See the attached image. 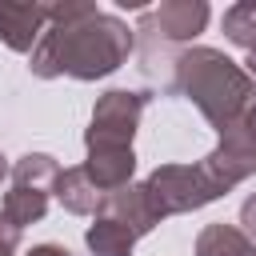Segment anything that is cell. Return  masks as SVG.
I'll use <instances>...</instances> for the list:
<instances>
[{
	"mask_svg": "<svg viewBox=\"0 0 256 256\" xmlns=\"http://www.w3.org/2000/svg\"><path fill=\"white\" fill-rule=\"evenodd\" d=\"M136 232H128L124 224H116V220H108V216H96L92 224H88V232H84V244L96 252V256H132V248H136Z\"/></svg>",
	"mask_w": 256,
	"mask_h": 256,
	"instance_id": "13",
	"label": "cell"
},
{
	"mask_svg": "<svg viewBox=\"0 0 256 256\" xmlns=\"http://www.w3.org/2000/svg\"><path fill=\"white\" fill-rule=\"evenodd\" d=\"M244 64H248V76H252V80H256V48H252V52H248V60H244Z\"/></svg>",
	"mask_w": 256,
	"mask_h": 256,
	"instance_id": "19",
	"label": "cell"
},
{
	"mask_svg": "<svg viewBox=\"0 0 256 256\" xmlns=\"http://www.w3.org/2000/svg\"><path fill=\"white\" fill-rule=\"evenodd\" d=\"M52 196L72 216H100V204H104L108 192H100L92 184V176L84 172V164H76V168H60V176L52 184Z\"/></svg>",
	"mask_w": 256,
	"mask_h": 256,
	"instance_id": "9",
	"label": "cell"
},
{
	"mask_svg": "<svg viewBox=\"0 0 256 256\" xmlns=\"http://www.w3.org/2000/svg\"><path fill=\"white\" fill-rule=\"evenodd\" d=\"M100 216H108V220H116V224H124L128 232H136V236H148L164 216H160V208L152 204V196H148V188L144 184H124V188H116V192H108L104 196V204H100Z\"/></svg>",
	"mask_w": 256,
	"mask_h": 256,
	"instance_id": "7",
	"label": "cell"
},
{
	"mask_svg": "<svg viewBox=\"0 0 256 256\" xmlns=\"http://www.w3.org/2000/svg\"><path fill=\"white\" fill-rule=\"evenodd\" d=\"M240 232H244V236L256 244V192H252V196L240 204Z\"/></svg>",
	"mask_w": 256,
	"mask_h": 256,
	"instance_id": "17",
	"label": "cell"
},
{
	"mask_svg": "<svg viewBox=\"0 0 256 256\" xmlns=\"http://www.w3.org/2000/svg\"><path fill=\"white\" fill-rule=\"evenodd\" d=\"M48 28V4H0V44L12 52H32Z\"/></svg>",
	"mask_w": 256,
	"mask_h": 256,
	"instance_id": "8",
	"label": "cell"
},
{
	"mask_svg": "<svg viewBox=\"0 0 256 256\" xmlns=\"http://www.w3.org/2000/svg\"><path fill=\"white\" fill-rule=\"evenodd\" d=\"M168 88L188 96L216 132L244 120L248 108L256 104V80L248 76V68H240L236 60H228L220 48L208 44H188L176 52Z\"/></svg>",
	"mask_w": 256,
	"mask_h": 256,
	"instance_id": "2",
	"label": "cell"
},
{
	"mask_svg": "<svg viewBox=\"0 0 256 256\" xmlns=\"http://www.w3.org/2000/svg\"><path fill=\"white\" fill-rule=\"evenodd\" d=\"M132 48L136 36L120 16L100 12L84 0H64L48 4V28L28 56V72L40 80H100L112 76L132 56Z\"/></svg>",
	"mask_w": 256,
	"mask_h": 256,
	"instance_id": "1",
	"label": "cell"
},
{
	"mask_svg": "<svg viewBox=\"0 0 256 256\" xmlns=\"http://www.w3.org/2000/svg\"><path fill=\"white\" fill-rule=\"evenodd\" d=\"M84 172L92 176V184H96L100 192H116V188L132 184L136 152H132V148H88Z\"/></svg>",
	"mask_w": 256,
	"mask_h": 256,
	"instance_id": "10",
	"label": "cell"
},
{
	"mask_svg": "<svg viewBox=\"0 0 256 256\" xmlns=\"http://www.w3.org/2000/svg\"><path fill=\"white\" fill-rule=\"evenodd\" d=\"M200 164H204V172H208L224 192H232L236 184H244L248 176H256V128L248 124V116L236 120V124H228V128L220 132L216 148H212Z\"/></svg>",
	"mask_w": 256,
	"mask_h": 256,
	"instance_id": "6",
	"label": "cell"
},
{
	"mask_svg": "<svg viewBox=\"0 0 256 256\" xmlns=\"http://www.w3.org/2000/svg\"><path fill=\"white\" fill-rule=\"evenodd\" d=\"M248 124H252V128H256V104H252V108H248Z\"/></svg>",
	"mask_w": 256,
	"mask_h": 256,
	"instance_id": "21",
	"label": "cell"
},
{
	"mask_svg": "<svg viewBox=\"0 0 256 256\" xmlns=\"http://www.w3.org/2000/svg\"><path fill=\"white\" fill-rule=\"evenodd\" d=\"M196 256H256V244L240 224H204L196 236Z\"/></svg>",
	"mask_w": 256,
	"mask_h": 256,
	"instance_id": "11",
	"label": "cell"
},
{
	"mask_svg": "<svg viewBox=\"0 0 256 256\" xmlns=\"http://www.w3.org/2000/svg\"><path fill=\"white\" fill-rule=\"evenodd\" d=\"M8 172H12V164H8V156H4V152H0V180H4V176H8Z\"/></svg>",
	"mask_w": 256,
	"mask_h": 256,
	"instance_id": "20",
	"label": "cell"
},
{
	"mask_svg": "<svg viewBox=\"0 0 256 256\" xmlns=\"http://www.w3.org/2000/svg\"><path fill=\"white\" fill-rule=\"evenodd\" d=\"M144 188H148V196H152V204L160 208L164 220L168 216H180V212H196V208L228 196L204 172V164H160V168L148 172Z\"/></svg>",
	"mask_w": 256,
	"mask_h": 256,
	"instance_id": "3",
	"label": "cell"
},
{
	"mask_svg": "<svg viewBox=\"0 0 256 256\" xmlns=\"http://www.w3.org/2000/svg\"><path fill=\"white\" fill-rule=\"evenodd\" d=\"M48 196L52 192H44V188H24V184H12L8 192H4V204H0V212L24 232L28 224H36V220H44V212H48Z\"/></svg>",
	"mask_w": 256,
	"mask_h": 256,
	"instance_id": "12",
	"label": "cell"
},
{
	"mask_svg": "<svg viewBox=\"0 0 256 256\" xmlns=\"http://www.w3.org/2000/svg\"><path fill=\"white\" fill-rule=\"evenodd\" d=\"M56 176H60V164H56V156H48V152H28V156H20V160L12 164V184H24V188H44V192H52Z\"/></svg>",
	"mask_w": 256,
	"mask_h": 256,
	"instance_id": "14",
	"label": "cell"
},
{
	"mask_svg": "<svg viewBox=\"0 0 256 256\" xmlns=\"http://www.w3.org/2000/svg\"><path fill=\"white\" fill-rule=\"evenodd\" d=\"M148 96L132 92V88H108L104 96H96L92 104V120L84 132L88 148H132V136L140 128Z\"/></svg>",
	"mask_w": 256,
	"mask_h": 256,
	"instance_id": "4",
	"label": "cell"
},
{
	"mask_svg": "<svg viewBox=\"0 0 256 256\" xmlns=\"http://www.w3.org/2000/svg\"><path fill=\"white\" fill-rule=\"evenodd\" d=\"M204 24H208V4L204 0H164V4L144 12L136 32H144V56H152L156 48L164 52L172 44L188 48V40H196L204 32Z\"/></svg>",
	"mask_w": 256,
	"mask_h": 256,
	"instance_id": "5",
	"label": "cell"
},
{
	"mask_svg": "<svg viewBox=\"0 0 256 256\" xmlns=\"http://www.w3.org/2000/svg\"><path fill=\"white\" fill-rule=\"evenodd\" d=\"M28 256H72V252H68L64 244H36Z\"/></svg>",
	"mask_w": 256,
	"mask_h": 256,
	"instance_id": "18",
	"label": "cell"
},
{
	"mask_svg": "<svg viewBox=\"0 0 256 256\" xmlns=\"http://www.w3.org/2000/svg\"><path fill=\"white\" fill-rule=\"evenodd\" d=\"M16 244H20V228L0 212V256H12V252H16Z\"/></svg>",
	"mask_w": 256,
	"mask_h": 256,
	"instance_id": "16",
	"label": "cell"
},
{
	"mask_svg": "<svg viewBox=\"0 0 256 256\" xmlns=\"http://www.w3.org/2000/svg\"><path fill=\"white\" fill-rule=\"evenodd\" d=\"M220 24H224V36L236 48H244V52L256 48V4H232V8H224Z\"/></svg>",
	"mask_w": 256,
	"mask_h": 256,
	"instance_id": "15",
	"label": "cell"
}]
</instances>
